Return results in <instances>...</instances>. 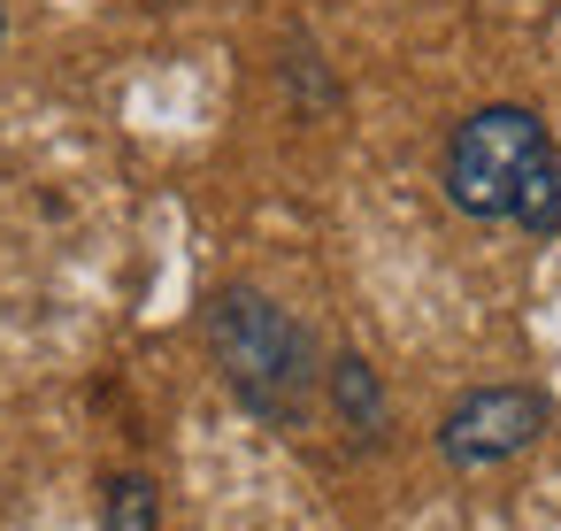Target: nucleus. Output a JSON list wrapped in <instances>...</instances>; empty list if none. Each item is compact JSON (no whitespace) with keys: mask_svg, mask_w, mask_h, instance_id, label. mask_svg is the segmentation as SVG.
Returning <instances> with one entry per match:
<instances>
[{"mask_svg":"<svg viewBox=\"0 0 561 531\" xmlns=\"http://www.w3.org/2000/svg\"><path fill=\"white\" fill-rule=\"evenodd\" d=\"M446 201L484 224H523L553 231L561 224V155L530 109H477L446 139Z\"/></svg>","mask_w":561,"mask_h":531,"instance_id":"nucleus-1","label":"nucleus"},{"mask_svg":"<svg viewBox=\"0 0 561 531\" xmlns=\"http://www.w3.org/2000/svg\"><path fill=\"white\" fill-rule=\"evenodd\" d=\"M208 347H216V370L224 385L270 416V423H300L308 416V393H316V339L300 331V316H285L270 293L254 285H224L208 301Z\"/></svg>","mask_w":561,"mask_h":531,"instance_id":"nucleus-2","label":"nucleus"},{"mask_svg":"<svg viewBox=\"0 0 561 531\" xmlns=\"http://www.w3.org/2000/svg\"><path fill=\"white\" fill-rule=\"evenodd\" d=\"M538 431H546V393H530V385H477V393H461L446 408L438 454L454 470H492V462L523 454Z\"/></svg>","mask_w":561,"mask_h":531,"instance_id":"nucleus-3","label":"nucleus"},{"mask_svg":"<svg viewBox=\"0 0 561 531\" xmlns=\"http://www.w3.org/2000/svg\"><path fill=\"white\" fill-rule=\"evenodd\" d=\"M331 400H339V416L354 423V439H377V431H385V385H377V370H369L362 354H339V362H331Z\"/></svg>","mask_w":561,"mask_h":531,"instance_id":"nucleus-4","label":"nucleus"},{"mask_svg":"<svg viewBox=\"0 0 561 531\" xmlns=\"http://www.w3.org/2000/svg\"><path fill=\"white\" fill-rule=\"evenodd\" d=\"M101 523H108V531H162V493H154V477H139V470L108 477Z\"/></svg>","mask_w":561,"mask_h":531,"instance_id":"nucleus-5","label":"nucleus"},{"mask_svg":"<svg viewBox=\"0 0 561 531\" xmlns=\"http://www.w3.org/2000/svg\"><path fill=\"white\" fill-rule=\"evenodd\" d=\"M0 39H9V9H0Z\"/></svg>","mask_w":561,"mask_h":531,"instance_id":"nucleus-6","label":"nucleus"}]
</instances>
